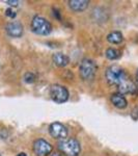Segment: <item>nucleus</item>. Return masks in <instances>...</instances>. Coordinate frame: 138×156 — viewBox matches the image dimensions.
Segmentation results:
<instances>
[{
	"label": "nucleus",
	"instance_id": "nucleus-18",
	"mask_svg": "<svg viewBox=\"0 0 138 156\" xmlns=\"http://www.w3.org/2000/svg\"><path fill=\"white\" fill-rule=\"evenodd\" d=\"M53 16L56 18L57 20H61V17H60V12L57 9H54L53 7Z\"/></svg>",
	"mask_w": 138,
	"mask_h": 156
},
{
	"label": "nucleus",
	"instance_id": "nucleus-17",
	"mask_svg": "<svg viewBox=\"0 0 138 156\" xmlns=\"http://www.w3.org/2000/svg\"><path fill=\"white\" fill-rule=\"evenodd\" d=\"M4 2L11 6H17L19 4V1H17V0H6V1H4Z\"/></svg>",
	"mask_w": 138,
	"mask_h": 156
},
{
	"label": "nucleus",
	"instance_id": "nucleus-12",
	"mask_svg": "<svg viewBox=\"0 0 138 156\" xmlns=\"http://www.w3.org/2000/svg\"><path fill=\"white\" fill-rule=\"evenodd\" d=\"M52 59H53V62L56 65L57 67H60V68H64V67H67L70 62V58L69 56L61 52H57V53L53 54L52 56Z\"/></svg>",
	"mask_w": 138,
	"mask_h": 156
},
{
	"label": "nucleus",
	"instance_id": "nucleus-3",
	"mask_svg": "<svg viewBox=\"0 0 138 156\" xmlns=\"http://www.w3.org/2000/svg\"><path fill=\"white\" fill-rule=\"evenodd\" d=\"M31 29L39 36H48L52 31V25L42 16H34L31 21Z\"/></svg>",
	"mask_w": 138,
	"mask_h": 156
},
{
	"label": "nucleus",
	"instance_id": "nucleus-22",
	"mask_svg": "<svg viewBox=\"0 0 138 156\" xmlns=\"http://www.w3.org/2000/svg\"><path fill=\"white\" fill-rule=\"evenodd\" d=\"M0 156H1V155H0Z\"/></svg>",
	"mask_w": 138,
	"mask_h": 156
},
{
	"label": "nucleus",
	"instance_id": "nucleus-6",
	"mask_svg": "<svg viewBox=\"0 0 138 156\" xmlns=\"http://www.w3.org/2000/svg\"><path fill=\"white\" fill-rule=\"evenodd\" d=\"M52 145L43 138H39L33 143V152L36 156H48L52 153Z\"/></svg>",
	"mask_w": 138,
	"mask_h": 156
},
{
	"label": "nucleus",
	"instance_id": "nucleus-13",
	"mask_svg": "<svg viewBox=\"0 0 138 156\" xmlns=\"http://www.w3.org/2000/svg\"><path fill=\"white\" fill-rule=\"evenodd\" d=\"M107 41H108L110 44L117 45L124 41V37H122V32L115 30V31H111L108 36H107Z\"/></svg>",
	"mask_w": 138,
	"mask_h": 156
},
{
	"label": "nucleus",
	"instance_id": "nucleus-15",
	"mask_svg": "<svg viewBox=\"0 0 138 156\" xmlns=\"http://www.w3.org/2000/svg\"><path fill=\"white\" fill-rule=\"evenodd\" d=\"M23 79L26 83H32V82H34V80H36V75L31 72H27L26 74L24 75Z\"/></svg>",
	"mask_w": 138,
	"mask_h": 156
},
{
	"label": "nucleus",
	"instance_id": "nucleus-20",
	"mask_svg": "<svg viewBox=\"0 0 138 156\" xmlns=\"http://www.w3.org/2000/svg\"><path fill=\"white\" fill-rule=\"evenodd\" d=\"M17 156H27L26 154H25V153L24 152H21V153H19V154L18 155H17Z\"/></svg>",
	"mask_w": 138,
	"mask_h": 156
},
{
	"label": "nucleus",
	"instance_id": "nucleus-9",
	"mask_svg": "<svg viewBox=\"0 0 138 156\" xmlns=\"http://www.w3.org/2000/svg\"><path fill=\"white\" fill-rule=\"evenodd\" d=\"M111 103L113 104V106H115L119 109H125L128 106V101L125 98L124 95L119 94V93H115V94L111 95Z\"/></svg>",
	"mask_w": 138,
	"mask_h": 156
},
{
	"label": "nucleus",
	"instance_id": "nucleus-21",
	"mask_svg": "<svg viewBox=\"0 0 138 156\" xmlns=\"http://www.w3.org/2000/svg\"><path fill=\"white\" fill-rule=\"evenodd\" d=\"M136 80H137V83H138V70H137V72H136Z\"/></svg>",
	"mask_w": 138,
	"mask_h": 156
},
{
	"label": "nucleus",
	"instance_id": "nucleus-5",
	"mask_svg": "<svg viewBox=\"0 0 138 156\" xmlns=\"http://www.w3.org/2000/svg\"><path fill=\"white\" fill-rule=\"evenodd\" d=\"M69 90L64 85L53 84L50 87V97H51L52 101H54L57 104L67 102V99H69Z\"/></svg>",
	"mask_w": 138,
	"mask_h": 156
},
{
	"label": "nucleus",
	"instance_id": "nucleus-2",
	"mask_svg": "<svg viewBox=\"0 0 138 156\" xmlns=\"http://www.w3.org/2000/svg\"><path fill=\"white\" fill-rule=\"evenodd\" d=\"M57 148L64 156H78L81 152V146L76 138H64L57 144Z\"/></svg>",
	"mask_w": 138,
	"mask_h": 156
},
{
	"label": "nucleus",
	"instance_id": "nucleus-7",
	"mask_svg": "<svg viewBox=\"0 0 138 156\" xmlns=\"http://www.w3.org/2000/svg\"><path fill=\"white\" fill-rule=\"evenodd\" d=\"M49 132L52 137L64 140L67 136V129L64 124L59 122H54L49 126Z\"/></svg>",
	"mask_w": 138,
	"mask_h": 156
},
{
	"label": "nucleus",
	"instance_id": "nucleus-10",
	"mask_svg": "<svg viewBox=\"0 0 138 156\" xmlns=\"http://www.w3.org/2000/svg\"><path fill=\"white\" fill-rule=\"evenodd\" d=\"M67 3H69V6L72 11L81 12L88 7L89 1H87V0H70Z\"/></svg>",
	"mask_w": 138,
	"mask_h": 156
},
{
	"label": "nucleus",
	"instance_id": "nucleus-11",
	"mask_svg": "<svg viewBox=\"0 0 138 156\" xmlns=\"http://www.w3.org/2000/svg\"><path fill=\"white\" fill-rule=\"evenodd\" d=\"M92 19L97 23H104L108 20V12L102 7H97L92 11Z\"/></svg>",
	"mask_w": 138,
	"mask_h": 156
},
{
	"label": "nucleus",
	"instance_id": "nucleus-14",
	"mask_svg": "<svg viewBox=\"0 0 138 156\" xmlns=\"http://www.w3.org/2000/svg\"><path fill=\"white\" fill-rule=\"evenodd\" d=\"M105 55L106 57L110 60H115V59H119L120 57V52L117 49L114 48H108L105 52Z\"/></svg>",
	"mask_w": 138,
	"mask_h": 156
},
{
	"label": "nucleus",
	"instance_id": "nucleus-19",
	"mask_svg": "<svg viewBox=\"0 0 138 156\" xmlns=\"http://www.w3.org/2000/svg\"><path fill=\"white\" fill-rule=\"evenodd\" d=\"M51 156H64V155H62L60 152H54V153H52Z\"/></svg>",
	"mask_w": 138,
	"mask_h": 156
},
{
	"label": "nucleus",
	"instance_id": "nucleus-8",
	"mask_svg": "<svg viewBox=\"0 0 138 156\" xmlns=\"http://www.w3.org/2000/svg\"><path fill=\"white\" fill-rule=\"evenodd\" d=\"M5 31L7 36L12 37H21L23 36L24 28L21 22L19 21H12L9 22L5 26Z\"/></svg>",
	"mask_w": 138,
	"mask_h": 156
},
{
	"label": "nucleus",
	"instance_id": "nucleus-16",
	"mask_svg": "<svg viewBox=\"0 0 138 156\" xmlns=\"http://www.w3.org/2000/svg\"><path fill=\"white\" fill-rule=\"evenodd\" d=\"M5 16L9 17V18H11V19H14V18H16L17 12H15L12 9H7L5 11Z\"/></svg>",
	"mask_w": 138,
	"mask_h": 156
},
{
	"label": "nucleus",
	"instance_id": "nucleus-4",
	"mask_svg": "<svg viewBox=\"0 0 138 156\" xmlns=\"http://www.w3.org/2000/svg\"><path fill=\"white\" fill-rule=\"evenodd\" d=\"M97 66L95 62L90 58L82 59L79 67V75L84 81H91L96 76Z\"/></svg>",
	"mask_w": 138,
	"mask_h": 156
},
{
	"label": "nucleus",
	"instance_id": "nucleus-1",
	"mask_svg": "<svg viewBox=\"0 0 138 156\" xmlns=\"http://www.w3.org/2000/svg\"><path fill=\"white\" fill-rule=\"evenodd\" d=\"M105 76H106L107 82L112 87H116L119 94H130L133 96L138 95V87H136V84L128 76L126 71L119 66H116V65L110 66L106 70Z\"/></svg>",
	"mask_w": 138,
	"mask_h": 156
}]
</instances>
